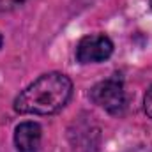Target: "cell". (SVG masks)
Segmentation results:
<instances>
[{"label":"cell","instance_id":"cell-1","mask_svg":"<svg viewBox=\"0 0 152 152\" xmlns=\"http://www.w3.org/2000/svg\"><path fill=\"white\" fill-rule=\"evenodd\" d=\"M73 96V81L62 73H48L30 83L14 101L21 115H51L60 112Z\"/></svg>","mask_w":152,"mask_h":152},{"label":"cell","instance_id":"cell-2","mask_svg":"<svg viewBox=\"0 0 152 152\" xmlns=\"http://www.w3.org/2000/svg\"><path fill=\"white\" fill-rule=\"evenodd\" d=\"M88 96L97 106H101L108 113H120L126 108V90L118 78H108L96 83Z\"/></svg>","mask_w":152,"mask_h":152},{"label":"cell","instance_id":"cell-3","mask_svg":"<svg viewBox=\"0 0 152 152\" xmlns=\"http://www.w3.org/2000/svg\"><path fill=\"white\" fill-rule=\"evenodd\" d=\"M113 53V42L104 34L85 36L76 46V58L81 64H97L104 62Z\"/></svg>","mask_w":152,"mask_h":152},{"label":"cell","instance_id":"cell-4","mask_svg":"<svg viewBox=\"0 0 152 152\" xmlns=\"http://www.w3.org/2000/svg\"><path fill=\"white\" fill-rule=\"evenodd\" d=\"M41 126L37 122H21L14 131V145L18 152H39L41 147Z\"/></svg>","mask_w":152,"mask_h":152},{"label":"cell","instance_id":"cell-5","mask_svg":"<svg viewBox=\"0 0 152 152\" xmlns=\"http://www.w3.org/2000/svg\"><path fill=\"white\" fill-rule=\"evenodd\" d=\"M25 2H27V0H0V14L11 12V11H14L16 7L23 5Z\"/></svg>","mask_w":152,"mask_h":152},{"label":"cell","instance_id":"cell-6","mask_svg":"<svg viewBox=\"0 0 152 152\" xmlns=\"http://www.w3.org/2000/svg\"><path fill=\"white\" fill-rule=\"evenodd\" d=\"M143 110H145V113L152 118V85L149 87V90H147V94H145V99H143Z\"/></svg>","mask_w":152,"mask_h":152},{"label":"cell","instance_id":"cell-7","mask_svg":"<svg viewBox=\"0 0 152 152\" xmlns=\"http://www.w3.org/2000/svg\"><path fill=\"white\" fill-rule=\"evenodd\" d=\"M2 42H4V39H2V34H0V48H2Z\"/></svg>","mask_w":152,"mask_h":152},{"label":"cell","instance_id":"cell-8","mask_svg":"<svg viewBox=\"0 0 152 152\" xmlns=\"http://www.w3.org/2000/svg\"><path fill=\"white\" fill-rule=\"evenodd\" d=\"M151 7H152V0H151Z\"/></svg>","mask_w":152,"mask_h":152}]
</instances>
